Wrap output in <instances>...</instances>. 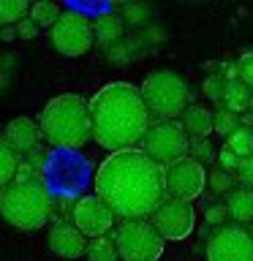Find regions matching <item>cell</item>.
<instances>
[{
  "mask_svg": "<svg viewBox=\"0 0 253 261\" xmlns=\"http://www.w3.org/2000/svg\"><path fill=\"white\" fill-rule=\"evenodd\" d=\"M150 223L166 242H183L196 231L199 215H196V207L191 201H180L166 196L161 201V207L150 215Z\"/></svg>",
  "mask_w": 253,
  "mask_h": 261,
  "instance_id": "obj_10",
  "label": "cell"
},
{
  "mask_svg": "<svg viewBox=\"0 0 253 261\" xmlns=\"http://www.w3.org/2000/svg\"><path fill=\"white\" fill-rule=\"evenodd\" d=\"M220 106H226V109L234 112V114L245 112V109L250 106V87L242 85L240 79H237V82H226V87H223V101H220Z\"/></svg>",
  "mask_w": 253,
  "mask_h": 261,
  "instance_id": "obj_19",
  "label": "cell"
},
{
  "mask_svg": "<svg viewBox=\"0 0 253 261\" xmlns=\"http://www.w3.org/2000/svg\"><path fill=\"white\" fill-rule=\"evenodd\" d=\"M49 41L60 55L65 57H82L95 44V28L85 14L79 11H63V16L49 30Z\"/></svg>",
  "mask_w": 253,
  "mask_h": 261,
  "instance_id": "obj_9",
  "label": "cell"
},
{
  "mask_svg": "<svg viewBox=\"0 0 253 261\" xmlns=\"http://www.w3.org/2000/svg\"><path fill=\"white\" fill-rule=\"evenodd\" d=\"M14 38H16V28H14V24H6V28L0 30V41H6V44H8V41H14Z\"/></svg>",
  "mask_w": 253,
  "mask_h": 261,
  "instance_id": "obj_35",
  "label": "cell"
},
{
  "mask_svg": "<svg viewBox=\"0 0 253 261\" xmlns=\"http://www.w3.org/2000/svg\"><path fill=\"white\" fill-rule=\"evenodd\" d=\"M87 261H120L117 245H114V237H98V240L87 242Z\"/></svg>",
  "mask_w": 253,
  "mask_h": 261,
  "instance_id": "obj_22",
  "label": "cell"
},
{
  "mask_svg": "<svg viewBox=\"0 0 253 261\" xmlns=\"http://www.w3.org/2000/svg\"><path fill=\"white\" fill-rule=\"evenodd\" d=\"M87 242L90 240L71 223L68 218H55L52 226L46 228V245H49V250H52L57 258L73 261V258L85 256V253H87Z\"/></svg>",
  "mask_w": 253,
  "mask_h": 261,
  "instance_id": "obj_14",
  "label": "cell"
},
{
  "mask_svg": "<svg viewBox=\"0 0 253 261\" xmlns=\"http://www.w3.org/2000/svg\"><path fill=\"white\" fill-rule=\"evenodd\" d=\"M250 234H253V231H250Z\"/></svg>",
  "mask_w": 253,
  "mask_h": 261,
  "instance_id": "obj_36",
  "label": "cell"
},
{
  "mask_svg": "<svg viewBox=\"0 0 253 261\" xmlns=\"http://www.w3.org/2000/svg\"><path fill=\"white\" fill-rule=\"evenodd\" d=\"M180 125L191 139H210L215 134V112L210 106H201V103H193L188 106L180 117Z\"/></svg>",
  "mask_w": 253,
  "mask_h": 261,
  "instance_id": "obj_16",
  "label": "cell"
},
{
  "mask_svg": "<svg viewBox=\"0 0 253 261\" xmlns=\"http://www.w3.org/2000/svg\"><path fill=\"white\" fill-rule=\"evenodd\" d=\"M237 128H240V114H234V112H229L226 106H220L215 112V134L229 139Z\"/></svg>",
  "mask_w": 253,
  "mask_h": 261,
  "instance_id": "obj_26",
  "label": "cell"
},
{
  "mask_svg": "<svg viewBox=\"0 0 253 261\" xmlns=\"http://www.w3.org/2000/svg\"><path fill=\"white\" fill-rule=\"evenodd\" d=\"M223 87H226V79L218 76V73H210V76L201 82V95L210 98V101H215V103H220L223 101Z\"/></svg>",
  "mask_w": 253,
  "mask_h": 261,
  "instance_id": "obj_29",
  "label": "cell"
},
{
  "mask_svg": "<svg viewBox=\"0 0 253 261\" xmlns=\"http://www.w3.org/2000/svg\"><path fill=\"white\" fill-rule=\"evenodd\" d=\"M120 16H122V22H125L128 28H139V24H144L153 16V8L147 3H125Z\"/></svg>",
  "mask_w": 253,
  "mask_h": 261,
  "instance_id": "obj_25",
  "label": "cell"
},
{
  "mask_svg": "<svg viewBox=\"0 0 253 261\" xmlns=\"http://www.w3.org/2000/svg\"><path fill=\"white\" fill-rule=\"evenodd\" d=\"M240 155H234L229 147L223 144L220 147V152H218V169H223L226 174H237V169H240Z\"/></svg>",
  "mask_w": 253,
  "mask_h": 261,
  "instance_id": "obj_31",
  "label": "cell"
},
{
  "mask_svg": "<svg viewBox=\"0 0 253 261\" xmlns=\"http://www.w3.org/2000/svg\"><path fill=\"white\" fill-rule=\"evenodd\" d=\"M142 101L150 112V120L155 122H171L174 117H183V112L188 109L191 101V90L188 82L171 68H155L144 76V82L139 85Z\"/></svg>",
  "mask_w": 253,
  "mask_h": 261,
  "instance_id": "obj_6",
  "label": "cell"
},
{
  "mask_svg": "<svg viewBox=\"0 0 253 261\" xmlns=\"http://www.w3.org/2000/svg\"><path fill=\"white\" fill-rule=\"evenodd\" d=\"M163 188L169 199L196 201L207 188V169L193 158H183L163 169Z\"/></svg>",
  "mask_w": 253,
  "mask_h": 261,
  "instance_id": "obj_11",
  "label": "cell"
},
{
  "mask_svg": "<svg viewBox=\"0 0 253 261\" xmlns=\"http://www.w3.org/2000/svg\"><path fill=\"white\" fill-rule=\"evenodd\" d=\"M120 261H158L163 256L166 240L155 231L150 220H122L114 228Z\"/></svg>",
  "mask_w": 253,
  "mask_h": 261,
  "instance_id": "obj_7",
  "label": "cell"
},
{
  "mask_svg": "<svg viewBox=\"0 0 253 261\" xmlns=\"http://www.w3.org/2000/svg\"><path fill=\"white\" fill-rule=\"evenodd\" d=\"M93 193L101 196L122 220H150L166 199L163 166L150 161L139 147L112 152L95 169Z\"/></svg>",
  "mask_w": 253,
  "mask_h": 261,
  "instance_id": "obj_1",
  "label": "cell"
},
{
  "mask_svg": "<svg viewBox=\"0 0 253 261\" xmlns=\"http://www.w3.org/2000/svg\"><path fill=\"white\" fill-rule=\"evenodd\" d=\"M30 19L36 22V28H55V22L63 16V8L52 3V0H36V3H30Z\"/></svg>",
  "mask_w": 253,
  "mask_h": 261,
  "instance_id": "obj_20",
  "label": "cell"
},
{
  "mask_svg": "<svg viewBox=\"0 0 253 261\" xmlns=\"http://www.w3.org/2000/svg\"><path fill=\"white\" fill-rule=\"evenodd\" d=\"M114 218L117 215L112 212V207L95 193H87V196H82V199H77L73 201V210H71V223L77 226L87 240L109 237V231L114 228Z\"/></svg>",
  "mask_w": 253,
  "mask_h": 261,
  "instance_id": "obj_13",
  "label": "cell"
},
{
  "mask_svg": "<svg viewBox=\"0 0 253 261\" xmlns=\"http://www.w3.org/2000/svg\"><path fill=\"white\" fill-rule=\"evenodd\" d=\"M188 158L201 163V161H218V155L212 150L210 139H191V142H188Z\"/></svg>",
  "mask_w": 253,
  "mask_h": 261,
  "instance_id": "obj_27",
  "label": "cell"
},
{
  "mask_svg": "<svg viewBox=\"0 0 253 261\" xmlns=\"http://www.w3.org/2000/svg\"><path fill=\"white\" fill-rule=\"evenodd\" d=\"M237 65H240V82L253 90V52H245L240 60H237Z\"/></svg>",
  "mask_w": 253,
  "mask_h": 261,
  "instance_id": "obj_33",
  "label": "cell"
},
{
  "mask_svg": "<svg viewBox=\"0 0 253 261\" xmlns=\"http://www.w3.org/2000/svg\"><path fill=\"white\" fill-rule=\"evenodd\" d=\"M93 161L79 150H49L41 171V185L52 193V199H82L95 185Z\"/></svg>",
  "mask_w": 253,
  "mask_h": 261,
  "instance_id": "obj_4",
  "label": "cell"
},
{
  "mask_svg": "<svg viewBox=\"0 0 253 261\" xmlns=\"http://www.w3.org/2000/svg\"><path fill=\"white\" fill-rule=\"evenodd\" d=\"M229 220H232V215H229V207L223 201H218V204L204 210V223L212 228H223V226H229Z\"/></svg>",
  "mask_w": 253,
  "mask_h": 261,
  "instance_id": "obj_28",
  "label": "cell"
},
{
  "mask_svg": "<svg viewBox=\"0 0 253 261\" xmlns=\"http://www.w3.org/2000/svg\"><path fill=\"white\" fill-rule=\"evenodd\" d=\"M95 28V44L101 49H112L114 44H120L125 38V22L120 14H104L93 22Z\"/></svg>",
  "mask_w": 253,
  "mask_h": 261,
  "instance_id": "obj_17",
  "label": "cell"
},
{
  "mask_svg": "<svg viewBox=\"0 0 253 261\" xmlns=\"http://www.w3.org/2000/svg\"><path fill=\"white\" fill-rule=\"evenodd\" d=\"M226 147L240 158H250L253 155V128L250 125H240L232 136L226 139Z\"/></svg>",
  "mask_w": 253,
  "mask_h": 261,
  "instance_id": "obj_23",
  "label": "cell"
},
{
  "mask_svg": "<svg viewBox=\"0 0 253 261\" xmlns=\"http://www.w3.org/2000/svg\"><path fill=\"white\" fill-rule=\"evenodd\" d=\"M234 177H237V182H240V188H250L253 191V155L240 161V169H237Z\"/></svg>",
  "mask_w": 253,
  "mask_h": 261,
  "instance_id": "obj_32",
  "label": "cell"
},
{
  "mask_svg": "<svg viewBox=\"0 0 253 261\" xmlns=\"http://www.w3.org/2000/svg\"><path fill=\"white\" fill-rule=\"evenodd\" d=\"M38 128L52 150H82L93 139L90 101L79 93L55 95L41 112Z\"/></svg>",
  "mask_w": 253,
  "mask_h": 261,
  "instance_id": "obj_3",
  "label": "cell"
},
{
  "mask_svg": "<svg viewBox=\"0 0 253 261\" xmlns=\"http://www.w3.org/2000/svg\"><path fill=\"white\" fill-rule=\"evenodd\" d=\"M90 120L93 139L109 155L139 147L153 125L142 93L131 82H109L95 90L90 98Z\"/></svg>",
  "mask_w": 253,
  "mask_h": 261,
  "instance_id": "obj_2",
  "label": "cell"
},
{
  "mask_svg": "<svg viewBox=\"0 0 253 261\" xmlns=\"http://www.w3.org/2000/svg\"><path fill=\"white\" fill-rule=\"evenodd\" d=\"M232 174H226L223 169H210L207 171V185H210V191H215V193H232L234 188H232Z\"/></svg>",
  "mask_w": 253,
  "mask_h": 261,
  "instance_id": "obj_30",
  "label": "cell"
},
{
  "mask_svg": "<svg viewBox=\"0 0 253 261\" xmlns=\"http://www.w3.org/2000/svg\"><path fill=\"white\" fill-rule=\"evenodd\" d=\"M0 139H3V142L22 158V155H28L30 150H36L38 142L44 136H41V128H38L36 120H30V117H14V120H8L6 125H3Z\"/></svg>",
  "mask_w": 253,
  "mask_h": 261,
  "instance_id": "obj_15",
  "label": "cell"
},
{
  "mask_svg": "<svg viewBox=\"0 0 253 261\" xmlns=\"http://www.w3.org/2000/svg\"><path fill=\"white\" fill-rule=\"evenodd\" d=\"M52 193L41 182L14 179L0 191V215L8 226L19 231H38L52 218Z\"/></svg>",
  "mask_w": 253,
  "mask_h": 261,
  "instance_id": "obj_5",
  "label": "cell"
},
{
  "mask_svg": "<svg viewBox=\"0 0 253 261\" xmlns=\"http://www.w3.org/2000/svg\"><path fill=\"white\" fill-rule=\"evenodd\" d=\"M14 28H16V36H19V38H24V41L36 38V33H38V28H36V22H33L30 16H28V19H22V22H16Z\"/></svg>",
  "mask_w": 253,
  "mask_h": 261,
  "instance_id": "obj_34",
  "label": "cell"
},
{
  "mask_svg": "<svg viewBox=\"0 0 253 261\" xmlns=\"http://www.w3.org/2000/svg\"><path fill=\"white\" fill-rule=\"evenodd\" d=\"M19 155H16L11 147H8L3 139H0V191L8 188L16 179V171H19Z\"/></svg>",
  "mask_w": 253,
  "mask_h": 261,
  "instance_id": "obj_21",
  "label": "cell"
},
{
  "mask_svg": "<svg viewBox=\"0 0 253 261\" xmlns=\"http://www.w3.org/2000/svg\"><path fill=\"white\" fill-rule=\"evenodd\" d=\"M226 207H229V215L232 220L240 223H253V191L250 188H234L232 193L226 196Z\"/></svg>",
  "mask_w": 253,
  "mask_h": 261,
  "instance_id": "obj_18",
  "label": "cell"
},
{
  "mask_svg": "<svg viewBox=\"0 0 253 261\" xmlns=\"http://www.w3.org/2000/svg\"><path fill=\"white\" fill-rule=\"evenodd\" d=\"M204 245L207 261H253V234L237 223L215 228Z\"/></svg>",
  "mask_w": 253,
  "mask_h": 261,
  "instance_id": "obj_12",
  "label": "cell"
},
{
  "mask_svg": "<svg viewBox=\"0 0 253 261\" xmlns=\"http://www.w3.org/2000/svg\"><path fill=\"white\" fill-rule=\"evenodd\" d=\"M30 3L28 0H0V24H16L22 19H28Z\"/></svg>",
  "mask_w": 253,
  "mask_h": 261,
  "instance_id": "obj_24",
  "label": "cell"
},
{
  "mask_svg": "<svg viewBox=\"0 0 253 261\" xmlns=\"http://www.w3.org/2000/svg\"><path fill=\"white\" fill-rule=\"evenodd\" d=\"M188 142L191 139L185 136L183 125H177V122H153L142 139V144H139V150L158 166L166 169L171 163L188 158Z\"/></svg>",
  "mask_w": 253,
  "mask_h": 261,
  "instance_id": "obj_8",
  "label": "cell"
}]
</instances>
